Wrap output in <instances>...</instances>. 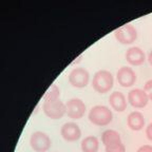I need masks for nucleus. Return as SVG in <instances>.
Returning <instances> with one entry per match:
<instances>
[{
    "label": "nucleus",
    "mask_w": 152,
    "mask_h": 152,
    "mask_svg": "<svg viewBox=\"0 0 152 152\" xmlns=\"http://www.w3.org/2000/svg\"><path fill=\"white\" fill-rule=\"evenodd\" d=\"M114 85V78L111 72L107 70H99L94 74L92 79V87L94 91L99 94L110 92Z\"/></svg>",
    "instance_id": "nucleus-1"
},
{
    "label": "nucleus",
    "mask_w": 152,
    "mask_h": 152,
    "mask_svg": "<svg viewBox=\"0 0 152 152\" xmlns=\"http://www.w3.org/2000/svg\"><path fill=\"white\" fill-rule=\"evenodd\" d=\"M113 119V114L110 108L107 106H102L97 104L94 106L89 112V121L98 127L108 126Z\"/></svg>",
    "instance_id": "nucleus-2"
},
{
    "label": "nucleus",
    "mask_w": 152,
    "mask_h": 152,
    "mask_svg": "<svg viewBox=\"0 0 152 152\" xmlns=\"http://www.w3.org/2000/svg\"><path fill=\"white\" fill-rule=\"evenodd\" d=\"M114 36L121 45H131L137 38V31L132 23H126L114 31Z\"/></svg>",
    "instance_id": "nucleus-3"
},
{
    "label": "nucleus",
    "mask_w": 152,
    "mask_h": 152,
    "mask_svg": "<svg viewBox=\"0 0 152 152\" xmlns=\"http://www.w3.org/2000/svg\"><path fill=\"white\" fill-rule=\"evenodd\" d=\"M30 145L35 152H47L52 146V140L47 133L36 131L31 135Z\"/></svg>",
    "instance_id": "nucleus-4"
},
{
    "label": "nucleus",
    "mask_w": 152,
    "mask_h": 152,
    "mask_svg": "<svg viewBox=\"0 0 152 152\" xmlns=\"http://www.w3.org/2000/svg\"><path fill=\"white\" fill-rule=\"evenodd\" d=\"M42 110L45 115L51 119H59L66 113V104H64L60 99L53 102H43Z\"/></svg>",
    "instance_id": "nucleus-5"
},
{
    "label": "nucleus",
    "mask_w": 152,
    "mask_h": 152,
    "mask_svg": "<svg viewBox=\"0 0 152 152\" xmlns=\"http://www.w3.org/2000/svg\"><path fill=\"white\" fill-rule=\"evenodd\" d=\"M90 80V74L85 68H75L69 74V83L74 88H85Z\"/></svg>",
    "instance_id": "nucleus-6"
},
{
    "label": "nucleus",
    "mask_w": 152,
    "mask_h": 152,
    "mask_svg": "<svg viewBox=\"0 0 152 152\" xmlns=\"http://www.w3.org/2000/svg\"><path fill=\"white\" fill-rule=\"evenodd\" d=\"M66 115L72 119H80L86 113V104L80 98H71L66 102Z\"/></svg>",
    "instance_id": "nucleus-7"
},
{
    "label": "nucleus",
    "mask_w": 152,
    "mask_h": 152,
    "mask_svg": "<svg viewBox=\"0 0 152 152\" xmlns=\"http://www.w3.org/2000/svg\"><path fill=\"white\" fill-rule=\"evenodd\" d=\"M116 79L119 86L124 88H130L136 83V73L130 66H121L116 73Z\"/></svg>",
    "instance_id": "nucleus-8"
},
{
    "label": "nucleus",
    "mask_w": 152,
    "mask_h": 152,
    "mask_svg": "<svg viewBox=\"0 0 152 152\" xmlns=\"http://www.w3.org/2000/svg\"><path fill=\"white\" fill-rule=\"evenodd\" d=\"M128 102L132 106L133 108L136 109H142L145 108L149 102V97L147 93L142 89H132L128 93Z\"/></svg>",
    "instance_id": "nucleus-9"
},
{
    "label": "nucleus",
    "mask_w": 152,
    "mask_h": 152,
    "mask_svg": "<svg viewBox=\"0 0 152 152\" xmlns=\"http://www.w3.org/2000/svg\"><path fill=\"white\" fill-rule=\"evenodd\" d=\"M60 134L62 138L66 142H76L81 136V130L79 126L75 123H66L60 129Z\"/></svg>",
    "instance_id": "nucleus-10"
},
{
    "label": "nucleus",
    "mask_w": 152,
    "mask_h": 152,
    "mask_svg": "<svg viewBox=\"0 0 152 152\" xmlns=\"http://www.w3.org/2000/svg\"><path fill=\"white\" fill-rule=\"evenodd\" d=\"M126 60L131 66H142L146 61L145 52L138 47L129 48L126 52Z\"/></svg>",
    "instance_id": "nucleus-11"
},
{
    "label": "nucleus",
    "mask_w": 152,
    "mask_h": 152,
    "mask_svg": "<svg viewBox=\"0 0 152 152\" xmlns=\"http://www.w3.org/2000/svg\"><path fill=\"white\" fill-rule=\"evenodd\" d=\"M127 98L125 94L119 91H114L109 96V104L113 110L116 112H124L127 109Z\"/></svg>",
    "instance_id": "nucleus-12"
},
{
    "label": "nucleus",
    "mask_w": 152,
    "mask_h": 152,
    "mask_svg": "<svg viewBox=\"0 0 152 152\" xmlns=\"http://www.w3.org/2000/svg\"><path fill=\"white\" fill-rule=\"evenodd\" d=\"M127 125L133 131H140L145 127V117L142 112L133 111L127 117Z\"/></svg>",
    "instance_id": "nucleus-13"
},
{
    "label": "nucleus",
    "mask_w": 152,
    "mask_h": 152,
    "mask_svg": "<svg viewBox=\"0 0 152 152\" xmlns=\"http://www.w3.org/2000/svg\"><path fill=\"white\" fill-rule=\"evenodd\" d=\"M102 142L104 145V147L112 145H116L121 142V137L117 131L112 130V129H108V130L104 131L102 134Z\"/></svg>",
    "instance_id": "nucleus-14"
},
{
    "label": "nucleus",
    "mask_w": 152,
    "mask_h": 152,
    "mask_svg": "<svg viewBox=\"0 0 152 152\" xmlns=\"http://www.w3.org/2000/svg\"><path fill=\"white\" fill-rule=\"evenodd\" d=\"M99 149V140L96 136L89 135L85 137L81 142L83 152H97Z\"/></svg>",
    "instance_id": "nucleus-15"
},
{
    "label": "nucleus",
    "mask_w": 152,
    "mask_h": 152,
    "mask_svg": "<svg viewBox=\"0 0 152 152\" xmlns=\"http://www.w3.org/2000/svg\"><path fill=\"white\" fill-rule=\"evenodd\" d=\"M60 90L56 85H52L48 89L45 94L43 95V102H53V100L59 99Z\"/></svg>",
    "instance_id": "nucleus-16"
},
{
    "label": "nucleus",
    "mask_w": 152,
    "mask_h": 152,
    "mask_svg": "<svg viewBox=\"0 0 152 152\" xmlns=\"http://www.w3.org/2000/svg\"><path fill=\"white\" fill-rule=\"evenodd\" d=\"M104 151L106 152H126V146L124 145L123 142H119V144H116V145L104 147Z\"/></svg>",
    "instance_id": "nucleus-17"
},
{
    "label": "nucleus",
    "mask_w": 152,
    "mask_h": 152,
    "mask_svg": "<svg viewBox=\"0 0 152 152\" xmlns=\"http://www.w3.org/2000/svg\"><path fill=\"white\" fill-rule=\"evenodd\" d=\"M144 91L147 93L149 99L152 100V79H149L148 81H146L145 86H144Z\"/></svg>",
    "instance_id": "nucleus-18"
},
{
    "label": "nucleus",
    "mask_w": 152,
    "mask_h": 152,
    "mask_svg": "<svg viewBox=\"0 0 152 152\" xmlns=\"http://www.w3.org/2000/svg\"><path fill=\"white\" fill-rule=\"evenodd\" d=\"M136 152H152V146L151 145H142L138 148Z\"/></svg>",
    "instance_id": "nucleus-19"
},
{
    "label": "nucleus",
    "mask_w": 152,
    "mask_h": 152,
    "mask_svg": "<svg viewBox=\"0 0 152 152\" xmlns=\"http://www.w3.org/2000/svg\"><path fill=\"white\" fill-rule=\"evenodd\" d=\"M146 136H147L148 140L152 142V121L148 125L147 128H146Z\"/></svg>",
    "instance_id": "nucleus-20"
},
{
    "label": "nucleus",
    "mask_w": 152,
    "mask_h": 152,
    "mask_svg": "<svg viewBox=\"0 0 152 152\" xmlns=\"http://www.w3.org/2000/svg\"><path fill=\"white\" fill-rule=\"evenodd\" d=\"M83 54H81V55H79V56H78V57H77V58H75V60H74V61H73V62H72V64H78V62H79V61H80V60H81V58H83Z\"/></svg>",
    "instance_id": "nucleus-21"
},
{
    "label": "nucleus",
    "mask_w": 152,
    "mask_h": 152,
    "mask_svg": "<svg viewBox=\"0 0 152 152\" xmlns=\"http://www.w3.org/2000/svg\"><path fill=\"white\" fill-rule=\"evenodd\" d=\"M148 61H149V64H150V66H152V50L150 51V53H149V55H148Z\"/></svg>",
    "instance_id": "nucleus-22"
}]
</instances>
